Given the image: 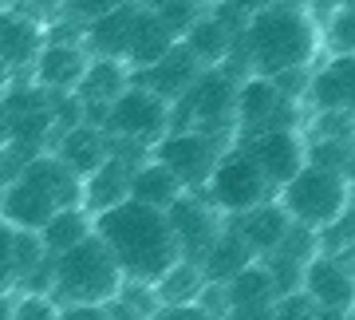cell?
I'll use <instances>...</instances> for the list:
<instances>
[{
  "label": "cell",
  "instance_id": "cell-1",
  "mask_svg": "<svg viewBox=\"0 0 355 320\" xmlns=\"http://www.w3.org/2000/svg\"><path fill=\"white\" fill-rule=\"evenodd\" d=\"M320 56V24L308 4H257L241 40L233 44L221 67L241 79H277L288 71H308Z\"/></svg>",
  "mask_w": 355,
  "mask_h": 320
},
{
  "label": "cell",
  "instance_id": "cell-2",
  "mask_svg": "<svg viewBox=\"0 0 355 320\" xmlns=\"http://www.w3.org/2000/svg\"><path fill=\"white\" fill-rule=\"evenodd\" d=\"M91 233L111 249L123 281L150 285L154 289L182 261L166 214L150 210V205H139V202L114 205V210H107L99 218H91Z\"/></svg>",
  "mask_w": 355,
  "mask_h": 320
},
{
  "label": "cell",
  "instance_id": "cell-3",
  "mask_svg": "<svg viewBox=\"0 0 355 320\" xmlns=\"http://www.w3.org/2000/svg\"><path fill=\"white\" fill-rule=\"evenodd\" d=\"M79 205H83V178L71 174L55 154H40L0 190V221H8L12 230L40 233L55 214Z\"/></svg>",
  "mask_w": 355,
  "mask_h": 320
},
{
  "label": "cell",
  "instance_id": "cell-4",
  "mask_svg": "<svg viewBox=\"0 0 355 320\" xmlns=\"http://www.w3.org/2000/svg\"><path fill=\"white\" fill-rule=\"evenodd\" d=\"M119 289H123V273L95 233H87L67 253L51 257L48 301L55 308H111Z\"/></svg>",
  "mask_w": 355,
  "mask_h": 320
},
{
  "label": "cell",
  "instance_id": "cell-5",
  "mask_svg": "<svg viewBox=\"0 0 355 320\" xmlns=\"http://www.w3.org/2000/svg\"><path fill=\"white\" fill-rule=\"evenodd\" d=\"M87 44L99 51L95 60H114L135 71L158 64L174 48L150 4H111L95 24H87Z\"/></svg>",
  "mask_w": 355,
  "mask_h": 320
},
{
  "label": "cell",
  "instance_id": "cell-6",
  "mask_svg": "<svg viewBox=\"0 0 355 320\" xmlns=\"http://www.w3.org/2000/svg\"><path fill=\"white\" fill-rule=\"evenodd\" d=\"M237 83L241 79L225 67H209L193 79V87L170 107V130H193L205 139H225L237 130L233 123V103H237Z\"/></svg>",
  "mask_w": 355,
  "mask_h": 320
},
{
  "label": "cell",
  "instance_id": "cell-7",
  "mask_svg": "<svg viewBox=\"0 0 355 320\" xmlns=\"http://www.w3.org/2000/svg\"><path fill=\"white\" fill-rule=\"evenodd\" d=\"M277 205L288 214L292 226H304V230L320 233V230H328L336 218L347 214V205H352V178L336 174V170L304 167L277 194Z\"/></svg>",
  "mask_w": 355,
  "mask_h": 320
},
{
  "label": "cell",
  "instance_id": "cell-8",
  "mask_svg": "<svg viewBox=\"0 0 355 320\" xmlns=\"http://www.w3.org/2000/svg\"><path fill=\"white\" fill-rule=\"evenodd\" d=\"M205 202L214 205V214H225V218H241L249 210L265 202H277V190L265 182V174L249 162V154H241L237 146L233 151H221L214 174L205 182Z\"/></svg>",
  "mask_w": 355,
  "mask_h": 320
},
{
  "label": "cell",
  "instance_id": "cell-9",
  "mask_svg": "<svg viewBox=\"0 0 355 320\" xmlns=\"http://www.w3.org/2000/svg\"><path fill=\"white\" fill-rule=\"evenodd\" d=\"M221 151L225 146L217 139H205L193 130H166L150 146V162L170 170V178L182 186V194H205V182L214 174Z\"/></svg>",
  "mask_w": 355,
  "mask_h": 320
},
{
  "label": "cell",
  "instance_id": "cell-10",
  "mask_svg": "<svg viewBox=\"0 0 355 320\" xmlns=\"http://www.w3.org/2000/svg\"><path fill=\"white\" fill-rule=\"evenodd\" d=\"M166 130H170V107L162 99H154L150 91L135 87V83L103 115V135L111 142H135V146L150 151Z\"/></svg>",
  "mask_w": 355,
  "mask_h": 320
},
{
  "label": "cell",
  "instance_id": "cell-11",
  "mask_svg": "<svg viewBox=\"0 0 355 320\" xmlns=\"http://www.w3.org/2000/svg\"><path fill=\"white\" fill-rule=\"evenodd\" d=\"M296 103L284 99L268 79H241L237 83V103H233V123H237V139L245 135H265V130H296Z\"/></svg>",
  "mask_w": 355,
  "mask_h": 320
},
{
  "label": "cell",
  "instance_id": "cell-12",
  "mask_svg": "<svg viewBox=\"0 0 355 320\" xmlns=\"http://www.w3.org/2000/svg\"><path fill=\"white\" fill-rule=\"evenodd\" d=\"M237 151L249 154V162H253L265 182L272 190H284L300 170H304V139H300V130H265V135H245L237 139Z\"/></svg>",
  "mask_w": 355,
  "mask_h": 320
},
{
  "label": "cell",
  "instance_id": "cell-13",
  "mask_svg": "<svg viewBox=\"0 0 355 320\" xmlns=\"http://www.w3.org/2000/svg\"><path fill=\"white\" fill-rule=\"evenodd\" d=\"M166 221H170V233H174L178 257L186 265H202L205 249L221 233V218L214 214V205L205 202V194H182L166 210Z\"/></svg>",
  "mask_w": 355,
  "mask_h": 320
},
{
  "label": "cell",
  "instance_id": "cell-14",
  "mask_svg": "<svg viewBox=\"0 0 355 320\" xmlns=\"http://www.w3.org/2000/svg\"><path fill=\"white\" fill-rule=\"evenodd\" d=\"M300 293H304L316 308L352 312L355 281H352V265H347V257H324V253H316L312 261H308V269H304Z\"/></svg>",
  "mask_w": 355,
  "mask_h": 320
},
{
  "label": "cell",
  "instance_id": "cell-15",
  "mask_svg": "<svg viewBox=\"0 0 355 320\" xmlns=\"http://www.w3.org/2000/svg\"><path fill=\"white\" fill-rule=\"evenodd\" d=\"M198 76H202V67L186 56V48H182V44H174V48L158 60V64L135 71V76H130V83H135V87H142V91H150L154 99H162L166 107H174V103L193 87V79H198Z\"/></svg>",
  "mask_w": 355,
  "mask_h": 320
},
{
  "label": "cell",
  "instance_id": "cell-16",
  "mask_svg": "<svg viewBox=\"0 0 355 320\" xmlns=\"http://www.w3.org/2000/svg\"><path fill=\"white\" fill-rule=\"evenodd\" d=\"M44 44H48V32L36 20L20 16L16 8H0V67L8 76L36 67Z\"/></svg>",
  "mask_w": 355,
  "mask_h": 320
},
{
  "label": "cell",
  "instance_id": "cell-17",
  "mask_svg": "<svg viewBox=\"0 0 355 320\" xmlns=\"http://www.w3.org/2000/svg\"><path fill=\"white\" fill-rule=\"evenodd\" d=\"M87 71V51L83 44H71V40H48L44 51L36 60V76L48 95H71L79 87V79Z\"/></svg>",
  "mask_w": 355,
  "mask_h": 320
},
{
  "label": "cell",
  "instance_id": "cell-18",
  "mask_svg": "<svg viewBox=\"0 0 355 320\" xmlns=\"http://www.w3.org/2000/svg\"><path fill=\"white\" fill-rule=\"evenodd\" d=\"M308 95L316 103L320 115H352L355 99V60L336 56L320 67L316 76H308Z\"/></svg>",
  "mask_w": 355,
  "mask_h": 320
},
{
  "label": "cell",
  "instance_id": "cell-19",
  "mask_svg": "<svg viewBox=\"0 0 355 320\" xmlns=\"http://www.w3.org/2000/svg\"><path fill=\"white\" fill-rule=\"evenodd\" d=\"M135 170L139 167H130L123 158L107 154L103 167L91 170L87 178H83V210H87L91 218H99V214H107L114 205L130 202V174H135Z\"/></svg>",
  "mask_w": 355,
  "mask_h": 320
},
{
  "label": "cell",
  "instance_id": "cell-20",
  "mask_svg": "<svg viewBox=\"0 0 355 320\" xmlns=\"http://www.w3.org/2000/svg\"><path fill=\"white\" fill-rule=\"evenodd\" d=\"M257 257L249 253V245L241 242V233L233 230V226H221V233L214 237V245L205 249V257H202V265H198V273H202V281L205 285H221L225 289L233 277L241 269H249Z\"/></svg>",
  "mask_w": 355,
  "mask_h": 320
},
{
  "label": "cell",
  "instance_id": "cell-21",
  "mask_svg": "<svg viewBox=\"0 0 355 320\" xmlns=\"http://www.w3.org/2000/svg\"><path fill=\"white\" fill-rule=\"evenodd\" d=\"M229 226L241 233V242L249 245L253 257H268L280 242H284V233L292 230L288 214H284L277 202L257 205V210H249V214H241V218H229Z\"/></svg>",
  "mask_w": 355,
  "mask_h": 320
},
{
  "label": "cell",
  "instance_id": "cell-22",
  "mask_svg": "<svg viewBox=\"0 0 355 320\" xmlns=\"http://www.w3.org/2000/svg\"><path fill=\"white\" fill-rule=\"evenodd\" d=\"M107 135L95 127H71L64 130V135H55V158L64 162L71 174H79V178H87L91 170L103 167V158H107Z\"/></svg>",
  "mask_w": 355,
  "mask_h": 320
},
{
  "label": "cell",
  "instance_id": "cell-23",
  "mask_svg": "<svg viewBox=\"0 0 355 320\" xmlns=\"http://www.w3.org/2000/svg\"><path fill=\"white\" fill-rule=\"evenodd\" d=\"M178 44L186 48V56H190V60L202 67V71H209V67H221V64H225L237 40L229 36L225 28H221L214 16H209V8H205V16L190 28V32H186V36L178 40Z\"/></svg>",
  "mask_w": 355,
  "mask_h": 320
},
{
  "label": "cell",
  "instance_id": "cell-24",
  "mask_svg": "<svg viewBox=\"0 0 355 320\" xmlns=\"http://www.w3.org/2000/svg\"><path fill=\"white\" fill-rule=\"evenodd\" d=\"M178 198H182V186L170 178V170H162L158 162H150V158L130 174V202L150 205V210H162L166 214Z\"/></svg>",
  "mask_w": 355,
  "mask_h": 320
},
{
  "label": "cell",
  "instance_id": "cell-25",
  "mask_svg": "<svg viewBox=\"0 0 355 320\" xmlns=\"http://www.w3.org/2000/svg\"><path fill=\"white\" fill-rule=\"evenodd\" d=\"M91 233V214L79 205V210H64V214H55V218L36 233L40 245H44V253L48 257H60L67 253L71 245H79L83 237Z\"/></svg>",
  "mask_w": 355,
  "mask_h": 320
},
{
  "label": "cell",
  "instance_id": "cell-26",
  "mask_svg": "<svg viewBox=\"0 0 355 320\" xmlns=\"http://www.w3.org/2000/svg\"><path fill=\"white\" fill-rule=\"evenodd\" d=\"M280 296L277 289H272V281H268V273L261 261H253L249 269H241L233 281L225 285V308L233 305H277Z\"/></svg>",
  "mask_w": 355,
  "mask_h": 320
},
{
  "label": "cell",
  "instance_id": "cell-27",
  "mask_svg": "<svg viewBox=\"0 0 355 320\" xmlns=\"http://www.w3.org/2000/svg\"><path fill=\"white\" fill-rule=\"evenodd\" d=\"M202 285L205 281H202V273H198V265L178 261L174 269L154 285V301H158V305H193L198 293H202Z\"/></svg>",
  "mask_w": 355,
  "mask_h": 320
},
{
  "label": "cell",
  "instance_id": "cell-28",
  "mask_svg": "<svg viewBox=\"0 0 355 320\" xmlns=\"http://www.w3.org/2000/svg\"><path fill=\"white\" fill-rule=\"evenodd\" d=\"M320 40H328L331 60H336V56H352V48H355V4H336L331 16L324 20V28H320Z\"/></svg>",
  "mask_w": 355,
  "mask_h": 320
},
{
  "label": "cell",
  "instance_id": "cell-29",
  "mask_svg": "<svg viewBox=\"0 0 355 320\" xmlns=\"http://www.w3.org/2000/svg\"><path fill=\"white\" fill-rule=\"evenodd\" d=\"M304 167L347 174V167H352V139H312V142H304Z\"/></svg>",
  "mask_w": 355,
  "mask_h": 320
},
{
  "label": "cell",
  "instance_id": "cell-30",
  "mask_svg": "<svg viewBox=\"0 0 355 320\" xmlns=\"http://www.w3.org/2000/svg\"><path fill=\"white\" fill-rule=\"evenodd\" d=\"M150 8H154L158 24L166 28V36L174 40V44H178V40L186 36V32H190V28L205 16L202 4H150Z\"/></svg>",
  "mask_w": 355,
  "mask_h": 320
},
{
  "label": "cell",
  "instance_id": "cell-31",
  "mask_svg": "<svg viewBox=\"0 0 355 320\" xmlns=\"http://www.w3.org/2000/svg\"><path fill=\"white\" fill-rule=\"evenodd\" d=\"M16 289V230L0 221V296Z\"/></svg>",
  "mask_w": 355,
  "mask_h": 320
},
{
  "label": "cell",
  "instance_id": "cell-32",
  "mask_svg": "<svg viewBox=\"0 0 355 320\" xmlns=\"http://www.w3.org/2000/svg\"><path fill=\"white\" fill-rule=\"evenodd\" d=\"M8 320H60V308L48 296H20V301H12Z\"/></svg>",
  "mask_w": 355,
  "mask_h": 320
},
{
  "label": "cell",
  "instance_id": "cell-33",
  "mask_svg": "<svg viewBox=\"0 0 355 320\" xmlns=\"http://www.w3.org/2000/svg\"><path fill=\"white\" fill-rule=\"evenodd\" d=\"M312 317H316V305L304 293L280 296L277 305H272V320H312Z\"/></svg>",
  "mask_w": 355,
  "mask_h": 320
},
{
  "label": "cell",
  "instance_id": "cell-34",
  "mask_svg": "<svg viewBox=\"0 0 355 320\" xmlns=\"http://www.w3.org/2000/svg\"><path fill=\"white\" fill-rule=\"evenodd\" d=\"M150 320H214V317L193 301V305H158V312Z\"/></svg>",
  "mask_w": 355,
  "mask_h": 320
},
{
  "label": "cell",
  "instance_id": "cell-35",
  "mask_svg": "<svg viewBox=\"0 0 355 320\" xmlns=\"http://www.w3.org/2000/svg\"><path fill=\"white\" fill-rule=\"evenodd\" d=\"M221 320H272V305H233Z\"/></svg>",
  "mask_w": 355,
  "mask_h": 320
},
{
  "label": "cell",
  "instance_id": "cell-36",
  "mask_svg": "<svg viewBox=\"0 0 355 320\" xmlns=\"http://www.w3.org/2000/svg\"><path fill=\"white\" fill-rule=\"evenodd\" d=\"M60 320H107V308H60Z\"/></svg>",
  "mask_w": 355,
  "mask_h": 320
},
{
  "label": "cell",
  "instance_id": "cell-37",
  "mask_svg": "<svg viewBox=\"0 0 355 320\" xmlns=\"http://www.w3.org/2000/svg\"><path fill=\"white\" fill-rule=\"evenodd\" d=\"M8 146V111H4V103H0V154Z\"/></svg>",
  "mask_w": 355,
  "mask_h": 320
},
{
  "label": "cell",
  "instance_id": "cell-38",
  "mask_svg": "<svg viewBox=\"0 0 355 320\" xmlns=\"http://www.w3.org/2000/svg\"><path fill=\"white\" fill-rule=\"evenodd\" d=\"M312 320H352V312H331V308H316Z\"/></svg>",
  "mask_w": 355,
  "mask_h": 320
},
{
  "label": "cell",
  "instance_id": "cell-39",
  "mask_svg": "<svg viewBox=\"0 0 355 320\" xmlns=\"http://www.w3.org/2000/svg\"><path fill=\"white\" fill-rule=\"evenodd\" d=\"M107 320H139V317H130V312H123V308H107Z\"/></svg>",
  "mask_w": 355,
  "mask_h": 320
},
{
  "label": "cell",
  "instance_id": "cell-40",
  "mask_svg": "<svg viewBox=\"0 0 355 320\" xmlns=\"http://www.w3.org/2000/svg\"><path fill=\"white\" fill-rule=\"evenodd\" d=\"M8 87H12V76H8V71H4V67H0V99H4V95H8Z\"/></svg>",
  "mask_w": 355,
  "mask_h": 320
}]
</instances>
